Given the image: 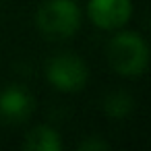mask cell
I'll return each mask as SVG.
<instances>
[{"label":"cell","instance_id":"5","mask_svg":"<svg viewBox=\"0 0 151 151\" xmlns=\"http://www.w3.org/2000/svg\"><path fill=\"white\" fill-rule=\"evenodd\" d=\"M35 110L33 95L19 85H9L0 91V120L9 124L25 122Z\"/></svg>","mask_w":151,"mask_h":151},{"label":"cell","instance_id":"8","mask_svg":"<svg viewBox=\"0 0 151 151\" xmlns=\"http://www.w3.org/2000/svg\"><path fill=\"white\" fill-rule=\"evenodd\" d=\"M101 149H110V143H106L101 139H95V137L79 143V151H101Z\"/></svg>","mask_w":151,"mask_h":151},{"label":"cell","instance_id":"2","mask_svg":"<svg viewBox=\"0 0 151 151\" xmlns=\"http://www.w3.org/2000/svg\"><path fill=\"white\" fill-rule=\"evenodd\" d=\"M37 29L50 40H66L81 27V6L77 0H44L35 15Z\"/></svg>","mask_w":151,"mask_h":151},{"label":"cell","instance_id":"7","mask_svg":"<svg viewBox=\"0 0 151 151\" xmlns=\"http://www.w3.org/2000/svg\"><path fill=\"white\" fill-rule=\"evenodd\" d=\"M104 110H106V114L112 116V118H124V116H128L130 110H132V97H130L128 93H124V91H114V93H110V95L106 97Z\"/></svg>","mask_w":151,"mask_h":151},{"label":"cell","instance_id":"6","mask_svg":"<svg viewBox=\"0 0 151 151\" xmlns=\"http://www.w3.org/2000/svg\"><path fill=\"white\" fill-rule=\"evenodd\" d=\"M23 147L27 151H60L62 149V141H60V134L54 128L42 124V126L31 128L25 134Z\"/></svg>","mask_w":151,"mask_h":151},{"label":"cell","instance_id":"4","mask_svg":"<svg viewBox=\"0 0 151 151\" xmlns=\"http://www.w3.org/2000/svg\"><path fill=\"white\" fill-rule=\"evenodd\" d=\"M87 15L95 27L116 31L128 23L132 15V2L130 0H89Z\"/></svg>","mask_w":151,"mask_h":151},{"label":"cell","instance_id":"1","mask_svg":"<svg viewBox=\"0 0 151 151\" xmlns=\"http://www.w3.org/2000/svg\"><path fill=\"white\" fill-rule=\"evenodd\" d=\"M110 66L124 77H139L147 70L149 48L147 42L134 31H122L114 35L108 44Z\"/></svg>","mask_w":151,"mask_h":151},{"label":"cell","instance_id":"3","mask_svg":"<svg viewBox=\"0 0 151 151\" xmlns=\"http://www.w3.org/2000/svg\"><path fill=\"white\" fill-rule=\"evenodd\" d=\"M46 79L62 93H77L89 79V68L83 58L75 54H58L46 64Z\"/></svg>","mask_w":151,"mask_h":151}]
</instances>
